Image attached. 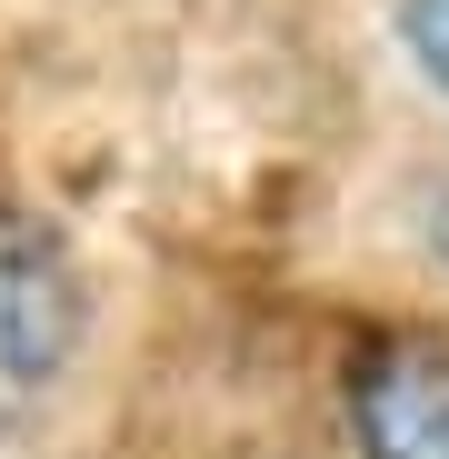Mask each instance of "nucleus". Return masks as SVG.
I'll list each match as a JSON object with an SVG mask.
<instances>
[{
  "instance_id": "nucleus-4",
  "label": "nucleus",
  "mask_w": 449,
  "mask_h": 459,
  "mask_svg": "<svg viewBox=\"0 0 449 459\" xmlns=\"http://www.w3.org/2000/svg\"><path fill=\"white\" fill-rule=\"evenodd\" d=\"M390 50L419 81V100L449 120V0H390Z\"/></svg>"
},
{
  "instance_id": "nucleus-3",
  "label": "nucleus",
  "mask_w": 449,
  "mask_h": 459,
  "mask_svg": "<svg viewBox=\"0 0 449 459\" xmlns=\"http://www.w3.org/2000/svg\"><path fill=\"white\" fill-rule=\"evenodd\" d=\"M390 230H400L410 270L449 290V150H439V160H419V170L400 180V200H390Z\"/></svg>"
},
{
  "instance_id": "nucleus-2",
  "label": "nucleus",
  "mask_w": 449,
  "mask_h": 459,
  "mask_svg": "<svg viewBox=\"0 0 449 459\" xmlns=\"http://www.w3.org/2000/svg\"><path fill=\"white\" fill-rule=\"evenodd\" d=\"M340 439L350 459H449V330L410 320L359 340L340 369Z\"/></svg>"
},
{
  "instance_id": "nucleus-1",
  "label": "nucleus",
  "mask_w": 449,
  "mask_h": 459,
  "mask_svg": "<svg viewBox=\"0 0 449 459\" xmlns=\"http://www.w3.org/2000/svg\"><path fill=\"white\" fill-rule=\"evenodd\" d=\"M91 359V270L60 220L0 210V439L40 429Z\"/></svg>"
}]
</instances>
